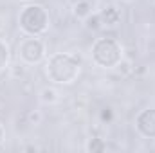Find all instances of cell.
<instances>
[{
	"instance_id": "2",
	"label": "cell",
	"mask_w": 155,
	"mask_h": 153,
	"mask_svg": "<svg viewBox=\"0 0 155 153\" xmlns=\"http://www.w3.org/2000/svg\"><path fill=\"white\" fill-rule=\"evenodd\" d=\"M51 27V16L45 5L38 2L25 4L18 13V29L25 36H43Z\"/></svg>"
},
{
	"instance_id": "4",
	"label": "cell",
	"mask_w": 155,
	"mask_h": 153,
	"mask_svg": "<svg viewBox=\"0 0 155 153\" xmlns=\"http://www.w3.org/2000/svg\"><path fill=\"white\" fill-rule=\"evenodd\" d=\"M16 58L27 65H40L47 58V45L41 40V36H22L18 45H16Z\"/></svg>"
},
{
	"instance_id": "9",
	"label": "cell",
	"mask_w": 155,
	"mask_h": 153,
	"mask_svg": "<svg viewBox=\"0 0 155 153\" xmlns=\"http://www.w3.org/2000/svg\"><path fill=\"white\" fill-rule=\"evenodd\" d=\"M107 150H108V144L101 135H92L85 142V151L87 153H103Z\"/></svg>"
},
{
	"instance_id": "12",
	"label": "cell",
	"mask_w": 155,
	"mask_h": 153,
	"mask_svg": "<svg viewBox=\"0 0 155 153\" xmlns=\"http://www.w3.org/2000/svg\"><path fill=\"white\" fill-rule=\"evenodd\" d=\"M25 67L27 65H24L20 60L16 61V63H9V67H7V72H9V77L11 79H15V81H20V79H24L25 76Z\"/></svg>"
},
{
	"instance_id": "3",
	"label": "cell",
	"mask_w": 155,
	"mask_h": 153,
	"mask_svg": "<svg viewBox=\"0 0 155 153\" xmlns=\"http://www.w3.org/2000/svg\"><path fill=\"white\" fill-rule=\"evenodd\" d=\"M90 58H92V63L96 67L105 69V70H112L124 58L123 45H121V41H117L112 36L96 38L90 47Z\"/></svg>"
},
{
	"instance_id": "19",
	"label": "cell",
	"mask_w": 155,
	"mask_h": 153,
	"mask_svg": "<svg viewBox=\"0 0 155 153\" xmlns=\"http://www.w3.org/2000/svg\"><path fill=\"white\" fill-rule=\"evenodd\" d=\"M33 2H36V0H33Z\"/></svg>"
},
{
	"instance_id": "1",
	"label": "cell",
	"mask_w": 155,
	"mask_h": 153,
	"mask_svg": "<svg viewBox=\"0 0 155 153\" xmlns=\"http://www.w3.org/2000/svg\"><path fill=\"white\" fill-rule=\"evenodd\" d=\"M81 74V60L72 52H52L45 58V76L52 85L69 86Z\"/></svg>"
},
{
	"instance_id": "13",
	"label": "cell",
	"mask_w": 155,
	"mask_h": 153,
	"mask_svg": "<svg viewBox=\"0 0 155 153\" xmlns=\"http://www.w3.org/2000/svg\"><path fill=\"white\" fill-rule=\"evenodd\" d=\"M117 72H119V76H130V74H134L135 72V65H134V61L132 60H128V58H123L121 60V63L116 67Z\"/></svg>"
},
{
	"instance_id": "8",
	"label": "cell",
	"mask_w": 155,
	"mask_h": 153,
	"mask_svg": "<svg viewBox=\"0 0 155 153\" xmlns=\"http://www.w3.org/2000/svg\"><path fill=\"white\" fill-rule=\"evenodd\" d=\"M38 99L41 105H47V106H54V105H58L60 103V92L54 88V86H51V85H47V86H43L41 90L38 92Z\"/></svg>"
},
{
	"instance_id": "11",
	"label": "cell",
	"mask_w": 155,
	"mask_h": 153,
	"mask_svg": "<svg viewBox=\"0 0 155 153\" xmlns=\"http://www.w3.org/2000/svg\"><path fill=\"white\" fill-rule=\"evenodd\" d=\"M83 24H85V27H87L88 31H101V29H103V22H101V16H99L97 11H94L92 15H88V16L83 20Z\"/></svg>"
},
{
	"instance_id": "7",
	"label": "cell",
	"mask_w": 155,
	"mask_h": 153,
	"mask_svg": "<svg viewBox=\"0 0 155 153\" xmlns=\"http://www.w3.org/2000/svg\"><path fill=\"white\" fill-rule=\"evenodd\" d=\"M92 13H94V2L92 0H74V4H72V15H74L76 20L83 22Z\"/></svg>"
},
{
	"instance_id": "16",
	"label": "cell",
	"mask_w": 155,
	"mask_h": 153,
	"mask_svg": "<svg viewBox=\"0 0 155 153\" xmlns=\"http://www.w3.org/2000/svg\"><path fill=\"white\" fill-rule=\"evenodd\" d=\"M4 137H5V126H4V122L0 121V146H2V142H4Z\"/></svg>"
},
{
	"instance_id": "14",
	"label": "cell",
	"mask_w": 155,
	"mask_h": 153,
	"mask_svg": "<svg viewBox=\"0 0 155 153\" xmlns=\"http://www.w3.org/2000/svg\"><path fill=\"white\" fill-rule=\"evenodd\" d=\"M25 121H27L29 126H40L41 121H43V114L40 110H29L25 114Z\"/></svg>"
},
{
	"instance_id": "18",
	"label": "cell",
	"mask_w": 155,
	"mask_h": 153,
	"mask_svg": "<svg viewBox=\"0 0 155 153\" xmlns=\"http://www.w3.org/2000/svg\"><path fill=\"white\" fill-rule=\"evenodd\" d=\"M124 2H128V4H132V2H135V0H124Z\"/></svg>"
},
{
	"instance_id": "17",
	"label": "cell",
	"mask_w": 155,
	"mask_h": 153,
	"mask_svg": "<svg viewBox=\"0 0 155 153\" xmlns=\"http://www.w3.org/2000/svg\"><path fill=\"white\" fill-rule=\"evenodd\" d=\"M4 27H5V18L0 15V31H4Z\"/></svg>"
},
{
	"instance_id": "10",
	"label": "cell",
	"mask_w": 155,
	"mask_h": 153,
	"mask_svg": "<svg viewBox=\"0 0 155 153\" xmlns=\"http://www.w3.org/2000/svg\"><path fill=\"white\" fill-rule=\"evenodd\" d=\"M11 63V49L9 43L4 38H0V72H4Z\"/></svg>"
},
{
	"instance_id": "6",
	"label": "cell",
	"mask_w": 155,
	"mask_h": 153,
	"mask_svg": "<svg viewBox=\"0 0 155 153\" xmlns=\"http://www.w3.org/2000/svg\"><path fill=\"white\" fill-rule=\"evenodd\" d=\"M99 16H101V22H103V27H117L123 20V13L121 9L117 7L116 4H107L103 9L97 11Z\"/></svg>"
},
{
	"instance_id": "15",
	"label": "cell",
	"mask_w": 155,
	"mask_h": 153,
	"mask_svg": "<svg viewBox=\"0 0 155 153\" xmlns=\"http://www.w3.org/2000/svg\"><path fill=\"white\" fill-rule=\"evenodd\" d=\"M112 117H114V112H112V108H110V106H105V108L99 112V119H101V122H103V124H105V122L108 124V122L112 121Z\"/></svg>"
},
{
	"instance_id": "5",
	"label": "cell",
	"mask_w": 155,
	"mask_h": 153,
	"mask_svg": "<svg viewBox=\"0 0 155 153\" xmlns=\"http://www.w3.org/2000/svg\"><path fill=\"white\" fill-rule=\"evenodd\" d=\"M135 132L148 141H155V106H148L141 110L134 119Z\"/></svg>"
}]
</instances>
